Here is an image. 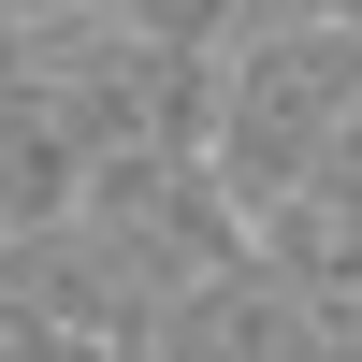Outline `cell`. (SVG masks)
I'll return each instance as SVG.
<instances>
[{
    "mask_svg": "<svg viewBox=\"0 0 362 362\" xmlns=\"http://www.w3.org/2000/svg\"><path fill=\"white\" fill-rule=\"evenodd\" d=\"M131 362H334V319H319V290L290 276V261H232V276H203V290H174L160 319H145V348Z\"/></svg>",
    "mask_w": 362,
    "mask_h": 362,
    "instance_id": "cell-3",
    "label": "cell"
},
{
    "mask_svg": "<svg viewBox=\"0 0 362 362\" xmlns=\"http://www.w3.org/2000/svg\"><path fill=\"white\" fill-rule=\"evenodd\" d=\"M73 218L102 232L160 305H174V290H203V276H232V261L261 247L247 203L218 189V160H203V145H131V160H102V174L73 189Z\"/></svg>",
    "mask_w": 362,
    "mask_h": 362,
    "instance_id": "cell-2",
    "label": "cell"
},
{
    "mask_svg": "<svg viewBox=\"0 0 362 362\" xmlns=\"http://www.w3.org/2000/svg\"><path fill=\"white\" fill-rule=\"evenodd\" d=\"M334 362H362V348H334Z\"/></svg>",
    "mask_w": 362,
    "mask_h": 362,
    "instance_id": "cell-5",
    "label": "cell"
},
{
    "mask_svg": "<svg viewBox=\"0 0 362 362\" xmlns=\"http://www.w3.org/2000/svg\"><path fill=\"white\" fill-rule=\"evenodd\" d=\"M348 116H362V15H232L203 160H218V189L247 203V232L319 174V145H334Z\"/></svg>",
    "mask_w": 362,
    "mask_h": 362,
    "instance_id": "cell-1",
    "label": "cell"
},
{
    "mask_svg": "<svg viewBox=\"0 0 362 362\" xmlns=\"http://www.w3.org/2000/svg\"><path fill=\"white\" fill-rule=\"evenodd\" d=\"M0 73H15V15H0Z\"/></svg>",
    "mask_w": 362,
    "mask_h": 362,
    "instance_id": "cell-4",
    "label": "cell"
}]
</instances>
